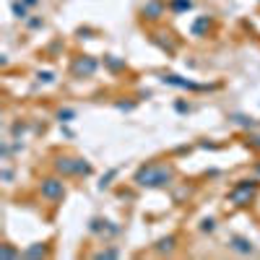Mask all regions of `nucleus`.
Returning a JSON list of instances; mask_svg holds the SVG:
<instances>
[{"instance_id":"f03ea898","label":"nucleus","mask_w":260,"mask_h":260,"mask_svg":"<svg viewBox=\"0 0 260 260\" xmlns=\"http://www.w3.org/2000/svg\"><path fill=\"white\" fill-rule=\"evenodd\" d=\"M252 195H255V185H247V182H245V185H240L237 190H232V192H229V198H232L234 203H240V206H242V203H247V201L252 198Z\"/></svg>"},{"instance_id":"f257e3e1","label":"nucleus","mask_w":260,"mask_h":260,"mask_svg":"<svg viewBox=\"0 0 260 260\" xmlns=\"http://www.w3.org/2000/svg\"><path fill=\"white\" fill-rule=\"evenodd\" d=\"M169 177H172V169H167V167H146L138 172L141 185H164Z\"/></svg>"},{"instance_id":"7ed1b4c3","label":"nucleus","mask_w":260,"mask_h":260,"mask_svg":"<svg viewBox=\"0 0 260 260\" xmlns=\"http://www.w3.org/2000/svg\"><path fill=\"white\" fill-rule=\"evenodd\" d=\"M42 192H45L47 198H57V195H62V182H57V180H47L45 185H42Z\"/></svg>"}]
</instances>
